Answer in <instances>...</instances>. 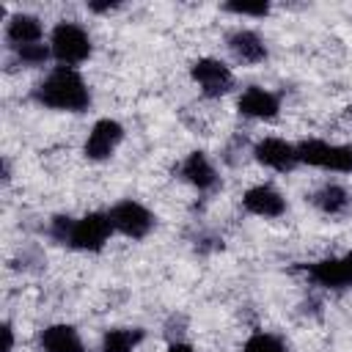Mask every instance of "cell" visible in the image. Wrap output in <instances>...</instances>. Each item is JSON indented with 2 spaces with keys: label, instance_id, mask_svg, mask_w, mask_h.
I'll return each mask as SVG.
<instances>
[{
  "label": "cell",
  "instance_id": "3",
  "mask_svg": "<svg viewBox=\"0 0 352 352\" xmlns=\"http://www.w3.org/2000/svg\"><path fill=\"white\" fill-rule=\"evenodd\" d=\"M300 165H311L333 173H352V143H327L319 138H308L297 143Z\"/></svg>",
  "mask_w": 352,
  "mask_h": 352
},
{
  "label": "cell",
  "instance_id": "23",
  "mask_svg": "<svg viewBox=\"0 0 352 352\" xmlns=\"http://www.w3.org/2000/svg\"><path fill=\"white\" fill-rule=\"evenodd\" d=\"M165 352H195V349L190 344H184V341H170V346Z\"/></svg>",
  "mask_w": 352,
  "mask_h": 352
},
{
  "label": "cell",
  "instance_id": "18",
  "mask_svg": "<svg viewBox=\"0 0 352 352\" xmlns=\"http://www.w3.org/2000/svg\"><path fill=\"white\" fill-rule=\"evenodd\" d=\"M239 352H289L286 341L278 338L275 333H267V330H256L248 336V341L242 344Z\"/></svg>",
  "mask_w": 352,
  "mask_h": 352
},
{
  "label": "cell",
  "instance_id": "13",
  "mask_svg": "<svg viewBox=\"0 0 352 352\" xmlns=\"http://www.w3.org/2000/svg\"><path fill=\"white\" fill-rule=\"evenodd\" d=\"M226 44H228L231 55H234L239 63L256 66V63L267 60V44H264V38H261L256 30H250V28H236V30H231L228 38H226Z\"/></svg>",
  "mask_w": 352,
  "mask_h": 352
},
{
  "label": "cell",
  "instance_id": "20",
  "mask_svg": "<svg viewBox=\"0 0 352 352\" xmlns=\"http://www.w3.org/2000/svg\"><path fill=\"white\" fill-rule=\"evenodd\" d=\"M223 11L236 14V16H256L258 19V16L270 14V3H264V0H258V3H239V0H234V3H226Z\"/></svg>",
  "mask_w": 352,
  "mask_h": 352
},
{
  "label": "cell",
  "instance_id": "21",
  "mask_svg": "<svg viewBox=\"0 0 352 352\" xmlns=\"http://www.w3.org/2000/svg\"><path fill=\"white\" fill-rule=\"evenodd\" d=\"M72 228H74V217H69V214H55V217L50 220V226H47V234H50L55 242L69 245Z\"/></svg>",
  "mask_w": 352,
  "mask_h": 352
},
{
  "label": "cell",
  "instance_id": "17",
  "mask_svg": "<svg viewBox=\"0 0 352 352\" xmlns=\"http://www.w3.org/2000/svg\"><path fill=\"white\" fill-rule=\"evenodd\" d=\"M140 327H110L102 336V352H135L143 344Z\"/></svg>",
  "mask_w": 352,
  "mask_h": 352
},
{
  "label": "cell",
  "instance_id": "8",
  "mask_svg": "<svg viewBox=\"0 0 352 352\" xmlns=\"http://www.w3.org/2000/svg\"><path fill=\"white\" fill-rule=\"evenodd\" d=\"M253 160L275 173H292L300 165L297 143H289L283 138H261L253 146Z\"/></svg>",
  "mask_w": 352,
  "mask_h": 352
},
{
  "label": "cell",
  "instance_id": "4",
  "mask_svg": "<svg viewBox=\"0 0 352 352\" xmlns=\"http://www.w3.org/2000/svg\"><path fill=\"white\" fill-rule=\"evenodd\" d=\"M107 214H110L113 228L126 239H146L151 234L154 223H157L154 212L148 206H143L140 201H132V198H124V201L113 204L107 209Z\"/></svg>",
  "mask_w": 352,
  "mask_h": 352
},
{
  "label": "cell",
  "instance_id": "16",
  "mask_svg": "<svg viewBox=\"0 0 352 352\" xmlns=\"http://www.w3.org/2000/svg\"><path fill=\"white\" fill-rule=\"evenodd\" d=\"M349 192L341 187V184H322L314 195H311V204L322 212V214H330V217H336V214H344L346 209H349Z\"/></svg>",
  "mask_w": 352,
  "mask_h": 352
},
{
  "label": "cell",
  "instance_id": "12",
  "mask_svg": "<svg viewBox=\"0 0 352 352\" xmlns=\"http://www.w3.org/2000/svg\"><path fill=\"white\" fill-rule=\"evenodd\" d=\"M179 173L187 184H192L195 190L201 192H209L220 184V176H217V168L212 165V160L204 154V151H190L182 165H179Z\"/></svg>",
  "mask_w": 352,
  "mask_h": 352
},
{
  "label": "cell",
  "instance_id": "6",
  "mask_svg": "<svg viewBox=\"0 0 352 352\" xmlns=\"http://www.w3.org/2000/svg\"><path fill=\"white\" fill-rule=\"evenodd\" d=\"M190 77L201 88V94L206 99H220V96H226L234 88V72H231V66H226L217 58H198L190 66Z\"/></svg>",
  "mask_w": 352,
  "mask_h": 352
},
{
  "label": "cell",
  "instance_id": "1",
  "mask_svg": "<svg viewBox=\"0 0 352 352\" xmlns=\"http://www.w3.org/2000/svg\"><path fill=\"white\" fill-rule=\"evenodd\" d=\"M33 99L44 107L63 110V113H82L91 104V88L85 77L72 66H55L36 88Z\"/></svg>",
  "mask_w": 352,
  "mask_h": 352
},
{
  "label": "cell",
  "instance_id": "14",
  "mask_svg": "<svg viewBox=\"0 0 352 352\" xmlns=\"http://www.w3.org/2000/svg\"><path fill=\"white\" fill-rule=\"evenodd\" d=\"M38 346H41V352H85L80 330L66 322L47 324L38 336Z\"/></svg>",
  "mask_w": 352,
  "mask_h": 352
},
{
  "label": "cell",
  "instance_id": "9",
  "mask_svg": "<svg viewBox=\"0 0 352 352\" xmlns=\"http://www.w3.org/2000/svg\"><path fill=\"white\" fill-rule=\"evenodd\" d=\"M308 278L322 289H349L352 286V250L344 256H327L305 267Z\"/></svg>",
  "mask_w": 352,
  "mask_h": 352
},
{
  "label": "cell",
  "instance_id": "7",
  "mask_svg": "<svg viewBox=\"0 0 352 352\" xmlns=\"http://www.w3.org/2000/svg\"><path fill=\"white\" fill-rule=\"evenodd\" d=\"M121 140H124V126L116 118H99L88 129V138L82 143V154L91 162H104L116 154Z\"/></svg>",
  "mask_w": 352,
  "mask_h": 352
},
{
  "label": "cell",
  "instance_id": "19",
  "mask_svg": "<svg viewBox=\"0 0 352 352\" xmlns=\"http://www.w3.org/2000/svg\"><path fill=\"white\" fill-rule=\"evenodd\" d=\"M11 52H14V60L22 63L25 69H38L52 58L50 44H41V41L38 44H28V47H14Z\"/></svg>",
  "mask_w": 352,
  "mask_h": 352
},
{
  "label": "cell",
  "instance_id": "5",
  "mask_svg": "<svg viewBox=\"0 0 352 352\" xmlns=\"http://www.w3.org/2000/svg\"><path fill=\"white\" fill-rule=\"evenodd\" d=\"M113 231L116 228H113L107 212H88V214L74 220V228H72V236H69V248H74L80 253H99L110 242Z\"/></svg>",
  "mask_w": 352,
  "mask_h": 352
},
{
  "label": "cell",
  "instance_id": "22",
  "mask_svg": "<svg viewBox=\"0 0 352 352\" xmlns=\"http://www.w3.org/2000/svg\"><path fill=\"white\" fill-rule=\"evenodd\" d=\"M3 352H14V327L3 322Z\"/></svg>",
  "mask_w": 352,
  "mask_h": 352
},
{
  "label": "cell",
  "instance_id": "24",
  "mask_svg": "<svg viewBox=\"0 0 352 352\" xmlns=\"http://www.w3.org/2000/svg\"><path fill=\"white\" fill-rule=\"evenodd\" d=\"M88 8H91V11H96V14H104V11H113V8H116V3H88Z\"/></svg>",
  "mask_w": 352,
  "mask_h": 352
},
{
  "label": "cell",
  "instance_id": "2",
  "mask_svg": "<svg viewBox=\"0 0 352 352\" xmlns=\"http://www.w3.org/2000/svg\"><path fill=\"white\" fill-rule=\"evenodd\" d=\"M50 50H52V58L60 63V66H72L77 69L80 63H85L94 52V41L88 36V30L77 22H58L50 33Z\"/></svg>",
  "mask_w": 352,
  "mask_h": 352
},
{
  "label": "cell",
  "instance_id": "11",
  "mask_svg": "<svg viewBox=\"0 0 352 352\" xmlns=\"http://www.w3.org/2000/svg\"><path fill=\"white\" fill-rule=\"evenodd\" d=\"M242 209L248 214L272 220V217H280L286 212V198L272 184H253L242 195Z\"/></svg>",
  "mask_w": 352,
  "mask_h": 352
},
{
  "label": "cell",
  "instance_id": "10",
  "mask_svg": "<svg viewBox=\"0 0 352 352\" xmlns=\"http://www.w3.org/2000/svg\"><path fill=\"white\" fill-rule=\"evenodd\" d=\"M236 110L245 116V118H256V121H270L280 113V99L278 94H272L270 88H261V85H250L239 94L236 99Z\"/></svg>",
  "mask_w": 352,
  "mask_h": 352
},
{
  "label": "cell",
  "instance_id": "15",
  "mask_svg": "<svg viewBox=\"0 0 352 352\" xmlns=\"http://www.w3.org/2000/svg\"><path fill=\"white\" fill-rule=\"evenodd\" d=\"M44 36V25L38 16L33 14H14L6 22V41L8 47H28V44H38Z\"/></svg>",
  "mask_w": 352,
  "mask_h": 352
}]
</instances>
